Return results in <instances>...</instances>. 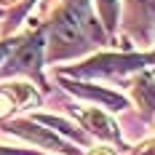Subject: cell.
Instances as JSON below:
<instances>
[{
    "instance_id": "cell-1",
    "label": "cell",
    "mask_w": 155,
    "mask_h": 155,
    "mask_svg": "<svg viewBox=\"0 0 155 155\" xmlns=\"http://www.w3.org/2000/svg\"><path fill=\"white\" fill-rule=\"evenodd\" d=\"M80 24L83 21H78V14H72V11H64L54 21V35H51V40L56 46V51H51L54 56H64V54H72V51L83 48V30H80Z\"/></svg>"
},
{
    "instance_id": "cell-2",
    "label": "cell",
    "mask_w": 155,
    "mask_h": 155,
    "mask_svg": "<svg viewBox=\"0 0 155 155\" xmlns=\"http://www.w3.org/2000/svg\"><path fill=\"white\" fill-rule=\"evenodd\" d=\"M11 131L19 134V137H24V139H30V142H35V144H40V147H54V150H59V153H72L56 134H51L48 128H40V126H35V123L21 120V123L11 126Z\"/></svg>"
},
{
    "instance_id": "cell-3",
    "label": "cell",
    "mask_w": 155,
    "mask_h": 155,
    "mask_svg": "<svg viewBox=\"0 0 155 155\" xmlns=\"http://www.w3.org/2000/svg\"><path fill=\"white\" fill-rule=\"evenodd\" d=\"M80 118H83V123L88 126L91 131H96L99 137H104V139H118V128H115V123L110 120L104 112H99V110H80Z\"/></svg>"
},
{
    "instance_id": "cell-4",
    "label": "cell",
    "mask_w": 155,
    "mask_h": 155,
    "mask_svg": "<svg viewBox=\"0 0 155 155\" xmlns=\"http://www.w3.org/2000/svg\"><path fill=\"white\" fill-rule=\"evenodd\" d=\"M38 59H40V43L35 40V43H30V46H24L19 51V56L11 62L8 70H35L38 67Z\"/></svg>"
},
{
    "instance_id": "cell-5",
    "label": "cell",
    "mask_w": 155,
    "mask_h": 155,
    "mask_svg": "<svg viewBox=\"0 0 155 155\" xmlns=\"http://www.w3.org/2000/svg\"><path fill=\"white\" fill-rule=\"evenodd\" d=\"M72 91L83 94V96H88V99H99V102H104L110 107H123L126 102L118 96V94H110V91H102V88H88V86H83V83H72Z\"/></svg>"
},
{
    "instance_id": "cell-6",
    "label": "cell",
    "mask_w": 155,
    "mask_h": 155,
    "mask_svg": "<svg viewBox=\"0 0 155 155\" xmlns=\"http://www.w3.org/2000/svg\"><path fill=\"white\" fill-rule=\"evenodd\" d=\"M99 8H102V14H104V19H107V24L112 27L115 21V0H99Z\"/></svg>"
},
{
    "instance_id": "cell-7",
    "label": "cell",
    "mask_w": 155,
    "mask_h": 155,
    "mask_svg": "<svg viewBox=\"0 0 155 155\" xmlns=\"http://www.w3.org/2000/svg\"><path fill=\"white\" fill-rule=\"evenodd\" d=\"M5 51H8V43H3V46H0V59L5 56Z\"/></svg>"
},
{
    "instance_id": "cell-8",
    "label": "cell",
    "mask_w": 155,
    "mask_h": 155,
    "mask_svg": "<svg viewBox=\"0 0 155 155\" xmlns=\"http://www.w3.org/2000/svg\"><path fill=\"white\" fill-rule=\"evenodd\" d=\"M91 155H110V153H107V150H94Z\"/></svg>"
}]
</instances>
